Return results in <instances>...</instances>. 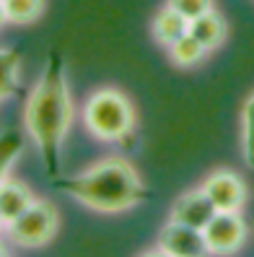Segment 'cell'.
<instances>
[{
	"label": "cell",
	"mask_w": 254,
	"mask_h": 257,
	"mask_svg": "<svg viewBox=\"0 0 254 257\" xmlns=\"http://www.w3.org/2000/svg\"><path fill=\"white\" fill-rule=\"evenodd\" d=\"M73 117H76V109H73L70 86L65 78V63L57 52H52L24 104L26 135L34 141L44 169L52 179L60 172V154H63V143L73 125Z\"/></svg>",
	"instance_id": "6da1fadb"
},
{
	"label": "cell",
	"mask_w": 254,
	"mask_h": 257,
	"mask_svg": "<svg viewBox=\"0 0 254 257\" xmlns=\"http://www.w3.org/2000/svg\"><path fill=\"white\" fill-rule=\"evenodd\" d=\"M55 185L96 213H125L140 205L148 195L135 166L117 156L101 159L76 177L55 179Z\"/></svg>",
	"instance_id": "7a4b0ae2"
},
{
	"label": "cell",
	"mask_w": 254,
	"mask_h": 257,
	"mask_svg": "<svg viewBox=\"0 0 254 257\" xmlns=\"http://www.w3.org/2000/svg\"><path fill=\"white\" fill-rule=\"evenodd\" d=\"M135 107L117 88H99L83 104V125L96 141L119 143L135 130Z\"/></svg>",
	"instance_id": "3957f363"
},
{
	"label": "cell",
	"mask_w": 254,
	"mask_h": 257,
	"mask_svg": "<svg viewBox=\"0 0 254 257\" xmlns=\"http://www.w3.org/2000/svg\"><path fill=\"white\" fill-rule=\"evenodd\" d=\"M57 229H60V213H57L55 203L39 200V198L29 205L16 221H11L6 226L8 236L16 241L19 247H29V249L44 247L47 241H52Z\"/></svg>",
	"instance_id": "277c9868"
},
{
	"label": "cell",
	"mask_w": 254,
	"mask_h": 257,
	"mask_svg": "<svg viewBox=\"0 0 254 257\" xmlns=\"http://www.w3.org/2000/svg\"><path fill=\"white\" fill-rule=\"evenodd\" d=\"M202 234L210 254H231L246 241L249 229L241 218V210H218L202 229Z\"/></svg>",
	"instance_id": "5b68a950"
},
{
	"label": "cell",
	"mask_w": 254,
	"mask_h": 257,
	"mask_svg": "<svg viewBox=\"0 0 254 257\" xmlns=\"http://www.w3.org/2000/svg\"><path fill=\"white\" fill-rule=\"evenodd\" d=\"M202 190L215 205V210H241L249 198L246 182L231 169H218L213 174H207Z\"/></svg>",
	"instance_id": "8992f818"
},
{
	"label": "cell",
	"mask_w": 254,
	"mask_h": 257,
	"mask_svg": "<svg viewBox=\"0 0 254 257\" xmlns=\"http://www.w3.org/2000/svg\"><path fill=\"white\" fill-rule=\"evenodd\" d=\"M158 252L161 254H171V257H200V254H210L205 244V234L202 229L195 226L179 223V221H166V226L158 234Z\"/></svg>",
	"instance_id": "52a82bcc"
},
{
	"label": "cell",
	"mask_w": 254,
	"mask_h": 257,
	"mask_svg": "<svg viewBox=\"0 0 254 257\" xmlns=\"http://www.w3.org/2000/svg\"><path fill=\"white\" fill-rule=\"evenodd\" d=\"M215 213H218L215 205L210 203V198L200 187V190H189V192L179 195L171 205L169 218L179 221V223H187V226H195V229H205Z\"/></svg>",
	"instance_id": "ba28073f"
},
{
	"label": "cell",
	"mask_w": 254,
	"mask_h": 257,
	"mask_svg": "<svg viewBox=\"0 0 254 257\" xmlns=\"http://www.w3.org/2000/svg\"><path fill=\"white\" fill-rule=\"evenodd\" d=\"M34 200L37 198H34V192L29 190V185H24L21 179L6 177L3 182H0V218H3V223L8 226L11 221H16Z\"/></svg>",
	"instance_id": "9c48e42d"
},
{
	"label": "cell",
	"mask_w": 254,
	"mask_h": 257,
	"mask_svg": "<svg viewBox=\"0 0 254 257\" xmlns=\"http://www.w3.org/2000/svg\"><path fill=\"white\" fill-rule=\"evenodd\" d=\"M189 34L195 37L207 52H213L215 47H220V44L226 42V37H228V24H226V19H223L220 13L213 8V11L202 13V16H197L195 21H189Z\"/></svg>",
	"instance_id": "30bf717a"
},
{
	"label": "cell",
	"mask_w": 254,
	"mask_h": 257,
	"mask_svg": "<svg viewBox=\"0 0 254 257\" xmlns=\"http://www.w3.org/2000/svg\"><path fill=\"white\" fill-rule=\"evenodd\" d=\"M151 32H153V39L163 47H171L176 39H182L187 32H189V19H184L179 11H174L171 6H163L156 16H153V24H151Z\"/></svg>",
	"instance_id": "8fae6325"
},
{
	"label": "cell",
	"mask_w": 254,
	"mask_h": 257,
	"mask_svg": "<svg viewBox=\"0 0 254 257\" xmlns=\"http://www.w3.org/2000/svg\"><path fill=\"white\" fill-rule=\"evenodd\" d=\"M21 86V57L16 50L0 47V101L11 99Z\"/></svg>",
	"instance_id": "7c38bea8"
},
{
	"label": "cell",
	"mask_w": 254,
	"mask_h": 257,
	"mask_svg": "<svg viewBox=\"0 0 254 257\" xmlns=\"http://www.w3.org/2000/svg\"><path fill=\"white\" fill-rule=\"evenodd\" d=\"M205 55H207V50L189 32L182 39H176L171 47H169V57H171V63L176 68H195L197 63H202V60H205Z\"/></svg>",
	"instance_id": "4fadbf2b"
},
{
	"label": "cell",
	"mask_w": 254,
	"mask_h": 257,
	"mask_svg": "<svg viewBox=\"0 0 254 257\" xmlns=\"http://www.w3.org/2000/svg\"><path fill=\"white\" fill-rule=\"evenodd\" d=\"M3 6H6L8 24L26 26V24H34L44 13L47 0H3Z\"/></svg>",
	"instance_id": "5bb4252c"
},
{
	"label": "cell",
	"mask_w": 254,
	"mask_h": 257,
	"mask_svg": "<svg viewBox=\"0 0 254 257\" xmlns=\"http://www.w3.org/2000/svg\"><path fill=\"white\" fill-rule=\"evenodd\" d=\"M24 151V135L16 130H3L0 133V182L8 177L11 166Z\"/></svg>",
	"instance_id": "9a60e30c"
},
{
	"label": "cell",
	"mask_w": 254,
	"mask_h": 257,
	"mask_svg": "<svg viewBox=\"0 0 254 257\" xmlns=\"http://www.w3.org/2000/svg\"><path fill=\"white\" fill-rule=\"evenodd\" d=\"M241 151L249 169H254V91L241 107Z\"/></svg>",
	"instance_id": "2e32d148"
},
{
	"label": "cell",
	"mask_w": 254,
	"mask_h": 257,
	"mask_svg": "<svg viewBox=\"0 0 254 257\" xmlns=\"http://www.w3.org/2000/svg\"><path fill=\"white\" fill-rule=\"evenodd\" d=\"M166 6L179 11L184 19L195 21L197 16H202V13L213 11V0H166Z\"/></svg>",
	"instance_id": "e0dca14e"
},
{
	"label": "cell",
	"mask_w": 254,
	"mask_h": 257,
	"mask_svg": "<svg viewBox=\"0 0 254 257\" xmlns=\"http://www.w3.org/2000/svg\"><path fill=\"white\" fill-rule=\"evenodd\" d=\"M8 24V16H6V6H3V0H0V29H3Z\"/></svg>",
	"instance_id": "ac0fdd59"
},
{
	"label": "cell",
	"mask_w": 254,
	"mask_h": 257,
	"mask_svg": "<svg viewBox=\"0 0 254 257\" xmlns=\"http://www.w3.org/2000/svg\"><path fill=\"white\" fill-rule=\"evenodd\" d=\"M3 229H6V223H3V218H0V234H3Z\"/></svg>",
	"instance_id": "d6986e66"
}]
</instances>
